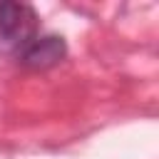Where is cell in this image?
Masks as SVG:
<instances>
[{
    "mask_svg": "<svg viewBox=\"0 0 159 159\" xmlns=\"http://www.w3.org/2000/svg\"><path fill=\"white\" fill-rule=\"evenodd\" d=\"M40 30L37 12L25 2H0V55L17 57Z\"/></svg>",
    "mask_w": 159,
    "mask_h": 159,
    "instance_id": "obj_1",
    "label": "cell"
},
{
    "mask_svg": "<svg viewBox=\"0 0 159 159\" xmlns=\"http://www.w3.org/2000/svg\"><path fill=\"white\" fill-rule=\"evenodd\" d=\"M65 55H67V45L60 35H37L15 60L30 70H50L60 65Z\"/></svg>",
    "mask_w": 159,
    "mask_h": 159,
    "instance_id": "obj_2",
    "label": "cell"
}]
</instances>
